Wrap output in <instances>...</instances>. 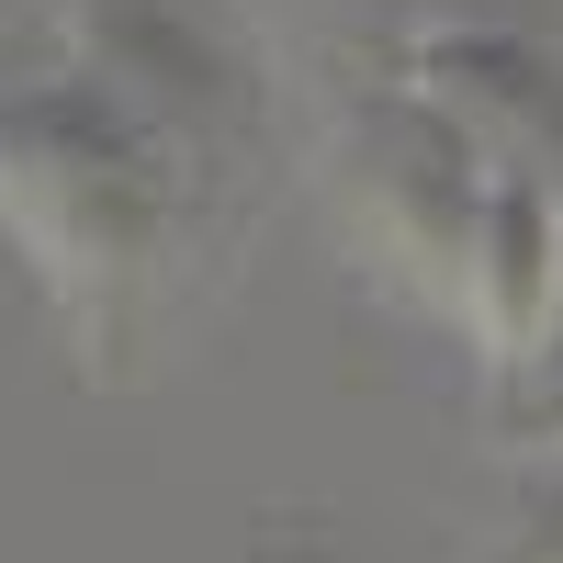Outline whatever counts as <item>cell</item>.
I'll return each instance as SVG.
<instances>
[{
	"mask_svg": "<svg viewBox=\"0 0 563 563\" xmlns=\"http://www.w3.org/2000/svg\"><path fill=\"white\" fill-rule=\"evenodd\" d=\"M507 563H563V507H541V519H530V541L507 552Z\"/></svg>",
	"mask_w": 563,
	"mask_h": 563,
	"instance_id": "7a4b0ae2",
	"label": "cell"
},
{
	"mask_svg": "<svg viewBox=\"0 0 563 563\" xmlns=\"http://www.w3.org/2000/svg\"><path fill=\"white\" fill-rule=\"evenodd\" d=\"M474 294L496 316V339H541V316L563 294V249H552V203L530 180H496L474 203Z\"/></svg>",
	"mask_w": 563,
	"mask_h": 563,
	"instance_id": "6da1fadb",
	"label": "cell"
}]
</instances>
